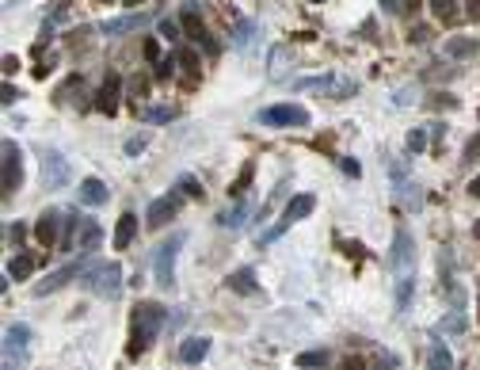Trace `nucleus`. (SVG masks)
I'll return each mask as SVG.
<instances>
[{"label":"nucleus","instance_id":"obj_1","mask_svg":"<svg viewBox=\"0 0 480 370\" xmlns=\"http://www.w3.org/2000/svg\"><path fill=\"white\" fill-rule=\"evenodd\" d=\"M80 286L84 291H92L95 298H107V302H115L122 294V268L111 260H95L84 268V275H80Z\"/></svg>","mask_w":480,"mask_h":370},{"label":"nucleus","instance_id":"obj_2","mask_svg":"<svg viewBox=\"0 0 480 370\" xmlns=\"http://www.w3.org/2000/svg\"><path fill=\"white\" fill-rule=\"evenodd\" d=\"M164 321H168L164 305H157V302L137 305L134 309V344H130V355H137L141 348H149V344L157 340V332L164 328Z\"/></svg>","mask_w":480,"mask_h":370},{"label":"nucleus","instance_id":"obj_3","mask_svg":"<svg viewBox=\"0 0 480 370\" xmlns=\"http://www.w3.org/2000/svg\"><path fill=\"white\" fill-rule=\"evenodd\" d=\"M183 240H187V233H172V237L157 248V256H153V283H157L160 291H168V286L176 283V256H180Z\"/></svg>","mask_w":480,"mask_h":370},{"label":"nucleus","instance_id":"obj_4","mask_svg":"<svg viewBox=\"0 0 480 370\" xmlns=\"http://www.w3.org/2000/svg\"><path fill=\"white\" fill-rule=\"evenodd\" d=\"M313 210H316V199H313V195H294V199H290V203H286V210H282L279 225H271V229H267V233H259V248H263V245H271V240H279L282 233L290 229V225H294V222H301V218H309V214H313Z\"/></svg>","mask_w":480,"mask_h":370},{"label":"nucleus","instance_id":"obj_5","mask_svg":"<svg viewBox=\"0 0 480 370\" xmlns=\"http://www.w3.org/2000/svg\"><path fill=\"white\" fill-rule=\"evenodd\" d=\"M389 263H393L396 275H416V245H412L408 225H396L393 233V252H389Z\"/></svg>","mask_w":480,"mask_h":370},{"label":"nucleus","instance_id":"obj_6","mask_svg":"<svg viewBox=\"0 0 480 370\" xmlns=\"http://www.w3.org/2000/svg\"><path fill=\"white\" fill-rule=\"evenodd\" d=\"M297 92H324V95H332V100H347V95H355L359 92V84L355 80H347V77H305V80H297Z\"/></svg>","mask_w":480,"mask_h":370},{"label":"nucleus","instance_id":"obj_7","mask_svg":"<svg viewBox=\"0 0 480 370\" xmlns=\"http://www.w3.org/2000/svg\"><path fill=\"white\" fill-rule=\"evenodd\" d=\"M27 344H31L27 325H8V332H4V370H20L27 363Z\"/></svg>","mask_w":480,"mask_h":370},{"label":"nucleus","instance_id":"obj_8","mask_svg":"<svg viewBox=\"0 0 480 370\" xmlns=\"http://www.w3.org/2000/svg\"><path fill=\"white\" fill-rule=\"evenodd\" d=\"M180 23H183V31H187V38H191V43L206 46V54H210V58H217V54H222V46H217L214 38L206 35V27H202V20H199V0H187V4H183Z\"/></svg>","mask_w":480,"mask_h":370},{"label":"nucleus","instance_id":"obj_9","mask_svg":"<svg viewBox=\"0 0 480 370\" xmlns=\"http://www.w3.org/2000/svg\"><path fill=\"white\" fill-rule=\"evenodd\" d=\"M263 126H309V111L297 103H279V107H263L259 111Z\"/></svg>","mask_w":480,"mask_h":370},{"label":"nucleus","instance_id":"obj_10","mask_svg":"<svg viewBox=\"0 0 480 370\" xmlns=\"http://www.w3.org/2000/svg\"><path fill=\"white\" fill-rule=\"evenodd\" d=\"M84 268H88V260H84V252H80V260L65 263V268L50 271V279H42V283H35V298H46V294L61 291V286L69 283V279H80V275H84Z\"/></svg>","mask_w":480,"mask_h":370},{"label":"nucleus","instance_id":"obj_11","mask_svg":"<svg viewBox=\"0 0 480 370\" xmlns=\"http://www.w3.org/2000/svg\"><path fill=\"white\" fill-rule=\"evenodd\" d=\"M0 153H4V176H0V183H4V195H12V191L23 183V153L12 138L0 146Z\"/></svg>","mask_w":480,"mask_h":370},{"label":"nucleus","instance_id":"obj_12","mask_svg":"<svg viewBox=\"0 0 480 370\" xmlns=\"http://www.w3.org/2000/svg\"><path fill=\"white\" fill-rule=\"evenodd\" d=\"M180 206H183V199L176 195H160V199H153L149 203V210H145V222H149V229H164L168 222L176 218V214H180Z\"/></svg>","mask_w":480,"mask_h":370},{"label":"nucleus","instance_id":"obj_13","mask_svg":"<svg viewBox=\"0 0 480 370\" xmlns=\"http://www.w3.org/2000/svg\"><path fill=\"white\" fill-rule=\"evenodd\" d=\"M42 183L50 191H58V187H65L69 183V164H65V157L61 153H42Z\"/></svg>","mask_w":480,"mask_h":370},{"label":"nucleus","instance_id":"obj_14","mask_svg":"<svg viewBox=\"0 0 480 370\" xmlns=\"http://www.w3.org/2000/svg\"><path fill=\"white\" fill-rule=\"evenodd\" d=\"M65 222V214H58V210H42L38 214V222H35V240L42 248H54L61 240V233H58V225Z\"/></svg>","mask_w":480,"mask_h":370},{"label":"nucleus","instance_id":"obj_15","mask_svg":"<svg viewBox=\"0 0 480 370\" xmlns=\"http://www.w3.org/2000/svg\"><path fill=\"white\" fill-rule=\"evenodd\" d=\"M118 103H122V77L111 73L107 80H103L100 95H95V111H100V115H115Z\"/></svg>","mask_w":480,"mask_h":370},{"label":"nucleus","instance_id":"obj_16","mask_svg":"<svg viewBox=\"0 0 480 370\" xmlns=\"http://www.w3.org/2000/svg\"><path fill=\"white\" fill-rule=\"evenodd\" d=\"M77 248L84 256H92L95 248H103V229L95 218H80V233H77Z\"/></svg>","mask_w":480,"mask_h":370},{"label":"nucleus","instance_id":"obj_17","mask_svg":"<svg viewBox=\"0 0 480 370\" xmlns=\"http://www.w3.org/2000/svg\"><path fill=\"white\" fill-rule=\"evenodd\" d=\"M145 23H149V15L145 12H130V15H118V20H107L103 23V35H126V31H141Z\"/></svg>","mask_w":480,"mask_h":370},{"label":"nucleus","instance_id":"obj_18","mask_svg":"<svg viewBox=\"0 0 480 370\" xmlns=\"http://www.w3.org/2000/svg\"><path fill=\"white\" fill-rule=\"evenodd\" d=\"M107 199H111V191H107V183H103V180H95V176L80 180V203H84V206H103Z\"/></svg>","mask_w":480,"mask_h":370},{"label":"nucleus","instance_id":"obj_19","mask_svg":"<svg viewBox=\"0 0 480 370\" xmlns=\"http://www.w3.org/2000/svg\"><path fill=\"white\" fill-rule=\"evenodd\" d=\"M206 355H210V340H206V336H191V340L180 344V359H183V363H202Z\"/></svg>","mask_w":480,"mask_h":370},{"label":"nucleus","instance_id":"obj_20","mask_svg":"<svg viewBox=\"0 0 480 370\" xmlns=\"http://www.w3.org/2000/svg\"><path fill=\"white\" fill-rule=\"evenodd\" d=\"M427 370H454V351L442 340H435L427 348Z\"/></svg>","mask_w":480,"mask_h":370},{"label":"nucleus","instance_id":"obj_21","mask_svg":"<svg viewBox=\"0 0 480 370\" xmlns=\"http://www.w3.org/2000/svg\"><path fill=\"white\" fill-rule=\"evenodd\" d=\"M134 237H137V214H122L118 225H115V248H130L134 245Z\"/></svg>","mask_w":480,"mask_h":370},{"label":"nucleus","instance_id":"obj_22","mask_svg":"<svg viewBox=\"0 0 480 370\" xmlns=\"http://www.w3.org/2000/svg\"><path fill=\"white\" fill-rule=\"evenodd\" d=\"M225 283H229V291H237V294H256V291H259V286H256V271H251V268L233 271Z\"/></svg>","mask_w":480,"mask_h":370},{"label":"nucleus","instance_id":"obj_23","mask_svg":"<svg viewBox=\"0 0 480 370\" xmlns=\"http://www.w3.org/2000/svg\"><path fill=\"white\" fill-rule=\"evenodd\" d=\"M248 214H251V206H248V203H237V206H233V210H225L217 222H222V229H244V222H248Z\"/></svg>","mask_w":480,"mask_h":370},{"label":"nucleus","instance_id":"obj_24","mask_svg":"<svg viewBox=\"0 0 480 370\" xmlns=\"http://www.w3.org/2000/svg\"><path fill=\"white\" fill-rule=\"evenodd\" d=\"M469 54H477V38H446V58H469Z\"/></svg>","mask_w":480,"mask_h":370},{"label":"nucleus","instance_id":"obj_25","mask_svg":"<svg viewBox=\"0 0 480 370\" xmlns=\"http://www.w3.org/2000/svg\"><path fill=\"white\" fill-rule=\"evenodd\" d=\"M290 73V50L286 46H274L271 50V80H286Z\"/></svg>","mask_w":480,"mask_h":370},{"label":"nucleus","instance_id":"obj_26","mask_svg":"<svg viewBox=\"0 0 480 370\" xmlns=\"http://www.w3.org/2000/svg\"><path fill=\"white\" fill-rule=\"evenodd\" d=\"M31 271H35V260H31V256H12V260H8V279H27Z\"/></svg>","mask_w":480,"mask_h":370},{"label":"nucleus","instance_id":"obj_27","mask_svg":"<svg viewBox=\"0 0 480 370\" xmlns=\"http://www.w3.org/2000/svg\"><path fill=\"white\" fill-rule=\"evenodd\" d=\"M251 38H256V23H251V20H237V35H233V46H237V50H248Z\"/></svg>","mask_w":480,"mask_h":370},{"label":"nucleus","instance_id":"obj_28","mask_svg":"<svg viewBox=\"0 0 480 370\" xmlns=\"http://www.w3.org/2000/svg\"><path fill=\"white\" fill-rule=\"evenodd\" d=\"M412 286H416V275H396V309L412 302Z\"/></svg>","mask_w":480,"mask_h":370},{"label":"nucleus","instance_id":"obj_29","mask_svg":"<svg viewBox=\"0 0 480 370\" xmlns=\"http://www.w3.org/2000/svg\"><path fill=\"white\" fill-rule=\"evenodd\" d=\"M431 12H435V20L450 23L458 20V0H431Z\"/></svg>","mask_w":480,"mask_h":370},{"label":"nucleus","instance_id":"obj_30","mask_svg":"<svg viewBox=\"0 0 480 370\" xmlns=\"http://www.w3.org/2000/svg\"><path fill=\"white\" fill-rule=\"evenodd\" d=\"M251 176H256V164H244L240 172H237V180H233V187H229V195H244V191H248V183H251Z\"/></svg>","mask_w":480,"mask_h":370},{"label":"nucleus","instance_id":"obj_31","mask_svg":"<svg viewBox=\"0 0 480 370\" xmlns=\"http://www.w3.org/2000/svg\"><path fill=\"white\" fill-rule=\"evenodd\" d=\"M297 367L309 370V367H328V351H301L297 355Z\"/></svg>","mask_w":480,"mask_h":370},{"label":"nucleus","instance_id":"obj_32","mask_svg":"<svg viewBox=\"0 0 480 370\" xmlns=\"http://www.w3.org/2000/svg\"><path fill=\"white\" fill-rule=\"evenodd\" d=\"M172 115H176L172 107H141L145 123H172Z\"/></svg>","mask_w":480,"mask_h":370},{"label":"nucleus","instance_id":"obj_33","mask_svg":"<svg viewBox=\"0 0 480 370\" xmlns=\"http://www.w3.org/2000/svg\"><path fill=\"white\" fill-rule=\"evenodd\" d=\"M408 149H412V153H423V149H427V130H419V126H416V130L408 134Z\"/></svg>","mask_w":480,"mask_h":370},{"label":"nucleus","instance_id":"obj_34","mask_svg":"<svg viewBox=\"0 0 480 370\" xmlns=\"http://www.w3.org/2000/svg\"><path fill=\"white\" fill-rule=\"evenodd\" d=\"M180 187H183V195H191V199L202 195V187H199V180H194V176H180Z\"/></svg>","mask_w":480,"mask_h":370},{"label":"nucleus","instance_id":"obj_35","mask_svg":"<svg viewBox=\"0 0 480 370\" xmlns=\"http://www.w3.org/2000/svg\"><path fill=\"white\" fill-rule=\"evenodd\" d=\"M145 146H149V138H145V134H134V138L126 141V153H130V157H137V153H141Z\"/></svg>","mask_w":480,"mask_h":370},{"label":"nucleus","instance_id":"obj_36","mask_svg":"<svg viewBox=\"0 0 480 370\" xmlns=\"http://www.w3.org/2000/svg\"><path fill=\"white\" fill-rule=\"evenodd\" d=\"M160 35L176 43V38H180V23H176V20H160Z\"/></svg>","mask_w":480,"mask_h":370},{"label":"nucleus","instance_id":"obj_37","mask_svg":"<svg viewBox=\"0 0 480 370\" xmlns=\"http://www.w3.org/2000/svg\"><path fill=\"white\" fill-rule=\"evenodd\" d=\"M180 65L183 69H199V54H194V50H180Z\"/></svg>","mask_w":480,"mask_h":370},{"label":"nucleus","instance_id":"obj_38","mask_svg":"<svg viewBox=\"0 0 480 370\" xmlns=\"http://www.w3.org/2000/svg\"><path fill=\"white\" fill-rule=\"evenodd\" d=\"M172 77V58H160L157 61V80H168Z\"/></svg>","mask_w":480,"mask_h":370},{"label":"nucleus","instance_id":"obj_39","mask_svg":"<svg viewBox=\"0 0 480 370\" xmlns=\"http://www.w3.org/2000/svg\"><path fill=\"white\" fill-rule=\"evenodd\" d=\"M404 4H408V0H381V8H385L389 15H401V12H404Z\"/></svg>","mask_w":480,"mask_h":370},{"label":"nucleus","instance_id":"obj_40","mask_svg":"<svg viewBox=\"0 0 480 370\" xmlns=\"http://www.w3.org/2000/svg\"><path fill=\"white\" fill-rule=\"evenodd\" d=\"M145 58H149V61H160V46H157V38H145Z\"/></svg>","mask_w":480,"mask_h":370},{"label":"nucleus","instance_id":"obj_41","mask_svg":"<svg viewBox=\"0 0 480 370\" xmlns=\"http://www.w3.org/2000/svg\"><path fill=\"white\" fill-rule=\"evenodd\" d=\"M15 95H20V92H15V84H4V95H0V100H4L8 107H12V103H15Z\"/></svg>","mask_w":480,"mask_h":370},{"label":"nucleus","instance_id":"obj_42","mask_svg":"<svg viewBox=\"0 0 480 370\" xmlns=\"http://www.w3.org/2000/svg\"><path fill=\"white\" fill-rule=\"evenodd\" d=\"M15 69H20V61H15V58H12V54H4V73H8V77H12V73H15Z\"/></svg>","mask_w":480,"mask_h":370},{"label":"nucleus","instance_id":"obj_43","mask_svg":"<svg viewBox=\"0 0 480 370\" xmlns=\"http://www.w3.org/2000/svg\"><path fill=\"white\" fill-rule=\"evenodd\" d=\"M477 153H480V134H477V138H473V141H469V149H465V157H469V160H473V157H477Z\"/></svg>","mask_w":480,"mask_h":370},{"label":"nucleus","instance_id":"obj_44","mask_svg":"<svg viewBox=\"0 0 480 370\" xmlns=\"http://www.w3.org/2000/svg\"><path fill=\"white\" fill-rule=\"evenodd\" d=\"M8 237H12V240H23V225H8Z\"/></svg>","mask_w":480,"mask_h":370},{"label":"nucleus","instance_id":"obj_45","mask_svg":"<svg viewBox=\"0 0 480 370\" xmlns=\"http://www.w3.org/2000/svg\"><path fill=\"white\" fill-rule=\"evenodd\" d=\"M469 191H473V195L480 199V176H477V180H473V183H469Z\"/></svg>","mask_w":480,"mask_h":370},{"label":"nucleus","instance_id":"obj_46","mask_svg":"<svg viewBox=\"0 0 480 370\" xmlns=\"http://www.w3.org/2000/svg\"><path fill=\"white\" fill-rule=\"evenodd\" d=\"M473 237L480 240V218H477V225H473Z\"/></svg>","mask_w":480,"mask_h":370},{"label":"nucleus","instance_id":"obj_47","mask_svg":"<svg viewBox=\"0 0 480 370\" xmlns=\"http://www.w3.org/2000/svg\"><path fill=\"white\" fill-rule=\"evenodd\" d=\"M122 4H126V8H134V4H141V0H122Z\"/></svg>","mask_w":480,"mask_h":370},{"label":"nucleus","instance_id":"obj_48","mask_svg":"<svg viewBox=\"0 0 480 370\" xmlns=\"http://www.w3.org/2000/svg\"><path fill=\"white\" fill-rule=\"evenodd\" d=\"M95 4H115V0H95Z\"/></svg>","mask_w":480,"mask_h":370},{"label":"nucleus","instance_id":"obj_49","mask_svg":"<svg viewBox=\"0 0 480 370\" xmlns=\"http://www.w3.org/2000/svg\"><path fill=\"white\" fill-rule=\"evenodd\" d=\"M313 4H324V0H313Z\"/></svg>","mask_w":480,"mask_h":370}]
</instances>
